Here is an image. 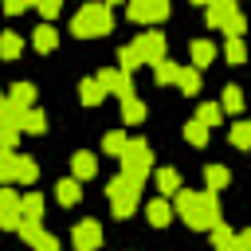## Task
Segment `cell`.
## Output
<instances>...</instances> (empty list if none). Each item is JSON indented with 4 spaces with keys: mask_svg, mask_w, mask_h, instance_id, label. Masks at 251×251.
Listing matches in <instances>:
<instances>
[{
    "mask_svg": "<svg viewBox=\"0 0 251 251\" xmlns=\"http://www.w3.org/2000/svg\"><path fill=\"white\" fill-rule=\"evenodd\" d=\"M173 212L188 224V227H196V231H212L216 224H224L220 220V200H216V192H208V188H180L176 196H173Z\"/></svg>",
    "mask_w": 251,
    "mask_h": 251,
    "instance_id": "cell-1",
    "label": "cell"
},
{
    "mask_svg": "<svg viewBox=\"0 0 251 251\" xmlns=\"http://www.w3.org/2000/svg\"><path fill=\"white\" fill-rule=\"evenodd\" d=\"M161 59H165V35H161V31H141L129 47L118 51V63H122L126 75H129L133 67H141V63H161Z\"/></svg>",
    "mask_w": 251,
    "mask_h": 251,
    "instance_id": "cell-2",
    "label": "cell"
},
{
    "mask_svg": "<svg viewBox=\"0 0 251 251\" xmlns=\"http://www.w3.org/2000/svg\"><path fill=\"white\" fill-rule=\"evenodd\" d=\"M110 27H114V16H110V4H102V0H86V4L75 12V20H71V31H75L78 39L106 35Z\"/></svg>",
    "mask_w": 251,
    "mask_h": 251,
    "instance_id": "cell-3",
    "label": "cell"
},
{
    "mask_svg": "<svg viewBox=\"0 0 251 251\" xmlns=\"http://www.w3.org/2000/svg\"><path fill=\"white\" fill-rule=\"evenodd\" d=\"M106 196H110V212H114L118 220H126V216L141 204V184L129 180V176H114L110 188H106Z\"/></svg>",
    "mask_w": 251,
    "mask_h": 251,
    "instance_id": "cell-4",
    "label": "cell"
},
{
    "mask_svg": "<svg viewBox=\"0 0 251 251\" xmlns=\"http://www.w3.org/2000/svg\"><path fill=\"white\" fill-rule=\"evenodd\" d=\"M118 161H122V176H129V180H137V184L153 173V153H149V145H145L141 137H133Z\"/></svg>",
    "mask_w": 251,
    "mask_h": 251,
    "instance_id": "cell-5",
    "label": "cell"
},
{
    "mask_svg": "<svg viewBox=\"0 0 251 251\" xmlns=\"http://www.w3.org/2000/svg\"><path fill=\"white\" fill-rule=\"evenodd\" d=\"M208 27H220V31H227V35H243L247 20H243V12L235 8V0H212V4H208Z\"/></svg>",
    "mask_w": 251,
    "mask_h": 251,
    "instance_id": "cell-6",
    "label": "cell"
},
{
    "mask_svg": "<svg viewBox=\"0 0 251 251\" xmlns=\"http://www.w3.org/2000/svg\"><path fill=\"white\" fill-rule=\"evenodd\" d=\"M126 16L133 24H161L169 16V0H129L126 4Z\"/></svg>",
    "mask_w": 251,
    "mask_h": 251,
    "instance_id": "cell-7",
    "label": "cell"
},
{
    "mask_svg": "<svg viewBox=\"0 0 251 251\" xmlns=\"http://www.w3.org/2000/svg\"><path fill=\"white\" fill-rule=\"evenodd\" d=\"M71 243H75V251H98V243H102V224L90 216V220H78L75 224V231H71Z\"/></svg>",
    "mask_w": 251,
    "mask_h": 251,
    "instance_id": "cell-8",
    "label": "cell"
},
{
    "mask_svg": "<svg viewBox=\"0 0 251 251\" xmlns=\"http://www.w3.org/2000/svg\"><path fill=\"white\" fill-rule=\"evenodd\" d=\"M20 220H24V196L0 184V227H20Z\"/></svg>",
    "mask_w": 251,
    "mask_h": 251,
    "instance_id": "cell-9",
    "label": "cell"
},
{
    "mask_svg": "<svg viewBox=\"0 0 251 251\" xmlns=\"http://www.w3.org/2000/svg\"><path fill=\"white\" fill-rule=\"evenodd\" d=\"M98 82H102V90H106V94H118L122 102H126V98H133V82H129V75H126L122 67H118V71H102V75H98Z\"/></svg>",
    "mask_w": 251,
    "mask_h": 251,
    "instance_id": "cell-10",
    "label": "cell"
},
{
    "mask_svg": "<svg viewBox=\"0 0 251 251\" xmlns=\"http://www.w3.org/2000/svg\"><path fill=\"white\" fill-rule=\"evenodd\" d=\"M71 173H75V180H90V176L98 173V157H94L90 149H78V153L71 157Z\"/></svg>",
    "mask_w": 251,
    "mask_h": 251,
    "instance_id": "cell-11",
    "label": "cell"
},
{
    "mask_svg": "<svg viewBox=\"0 0 251 251\" xmlns=\"http://www.w3.org/2000/svg\"><path fill=\"white\" fill-rule=\"evenodd\" d=\"M145 216H149V224H153V227H165V224H173V216H176V212H173V204H169L165 196H157V200H149V204H145Z\"/></svg>",
    "mask_w": 251,
    "mask_h": 251,
    "instance_id": "cell-12",
    "label": "cell"
},
{
    "mask_svg": "<svg viewBox=\"0 0 251 251\" xmlns=\"http://www.w3.org/2000/svg\"><path fill=\"white\" fill-rule=\"evenodd\" d=\"M31 47H35V51H43V55H47V51H55V47H59V31H55L51 24H39V27L31 31Z\"/></svg>",
    "mask_w": 251,
    "mask_h": 251,
    "instance_id": "cell-13",
    "label": "cell"
},
{
    "mask_svg": "<svg viewBox=\"0 0 251 251\" xmlns=\"http://www.w3.org/2000/svg\"><path fill=\"white\" fill-rule=\"evenodd\" d=\"M55 196H59V204H78L82 200V180H75V176H67V180H59L55 184Z\"/></svg>",
    "mask_w": 251,
    "mask_h": 251,
    "instance_id": "cell-14",
    "label": "cell"
},
{
    "mask_svg": "<svg viewBox=\"0 0 251 251\" xmlns=\"http://www.w3.org/2000/svg\"><path fill=\"white\" fill-rule=\"evenodd\" d=\"M188 51H192V67H196V71H200V67H208V63L216 59V43H212V39H192V47H188Z\"/></svg>",
    "mask_w": 251,
    "mask_h": 251,
    "instance_id": "cell-15",
    "label": "cell"
},
{
    "mask_svg": "<svg viewBox=\"0 0 251 251\" xmlns=\"http://www.w3.org/2000/svg\"><path fill=\"white\" fill-rule=\"evenodd\" d=\"M153 176H157V192L161 196H176L180 192V173L176 169H157Z\"/></svg>",
    "mask_w": 251,
    "mask_h": 251,
    "instance_id": "cell-16",
    "label": "cell"
},
{
    "mask_svg": "<svg viewBox=\"0 0 251 251\" xmlns=\"http://www.w3.org/2000/svg\"><path fill=\"white\" fill-rule=\"evenodd\" d=\"M78 98H82V106H98V102L106 98V90H102L98 78H82V82H78Z\"/></svg>",
    "mask_w": 251,
    "mask_h": 251,
    "instance_id": "cell-17",
    "label": "cell"
},
{
    "mask_svg": "<svg viewBox=\"0 0 251 251\" xmlns=\"http://www.w3.org/2000/svg\"><path fill=\"white\" fill-rule=\"evenodd\" d=\"M122 122H126V126H141V122H145V102H141L137 94L122 102Z\"/></svg>",
    "mask_w": 251,
    "mask_h": 251,
    "instance_id": "cell-18",
    "label": "cell"
},
{
    "mask_svg": "<svg viewBox=\"0 0 251 251\" xmlns=\"http://www.w3.org/2000/svg\"><path fill=\"white\" fill-rule=\"evenodd\" d=\"M227 180H231V173H227L224 165H208V169H204V184H208V192L220 196V188H227Z\"/></svg>",
    "mask_w": 251,
    "mask_h": 251,
    "instance_id": "cell-19",
    "label": "cell"
},
{
    "mask_svg": "<svg viewBox=\"0 0 251 251\" xmlns=\"http://www.w3.org/2000/svg\"><path fill=\"white\" fill-rule=\"evenodd\" d=\"M176 86L184 94H200V71L196 67H176Z\"/></svg>",
    "mask_w": 251,
    "mask_h": 251,
    "instance_id": "cell-20",
    "label": "cell"
},
{
    "mask_svg": "<svg viewBox=\"0 0 251 251\" xmlns=\"http://www.w3.org/2000/svg\"><path fill=\"white\" fill-rule=\"evenodd\" d=\"M8 102H16V106L31 110V106H35V86H31V82H16V86L8 90Z\"/></svg>",
    "mask_w": 251,
    "mask_h": 251,
    "instance_id": "cell-21",
    "label": "cell"
},
{
    "mask_svg": "<svg viewBox=\"0 0 251 251\" xmlns=\"http://www.w3.org/2000/svg\"><path fill=\"white\" fill-rule=\"evenodd\" d=\"M16 161H20L16 149H0V184H16Z\"/></svg>",
    "mask_w": 251,
    "mask_h": 251,
    "instance_id": "cell-22",
    "label": "cell"
},
{
    "mask_svg": "<svg viewBox=\"0 0 251 251\" xmlns=\"http://www.w3.org/2000/svg\"><path fill=\"white\" fill-rule=\"evenodd\" d=\"M20 129H24V133H43V129H47V114H43L39 106H31V110L24 114V122H20Z\"/></svg>",
    "mask_w": 251,
    "mask_h": 251,
    "instance_id": "cell-23",
    "label": "cell"
},
{
    "mask_svg": "<svg viewBox=\"0 0 251 251\" xmlns=\"http://www.w3.org/2000/svg\"><path fill=\"white\" fill-rule=\"evenodd\" d=\"M126 145H129V137H126V129H110V133L102 137V149H106L110 157H122V153H126Z\"/></svg>",
    "mask_w": 251,
    "mask_h": 251,
    "instance_id": "cell-24",
    "label": "cell"
},
{
    "mask_svg": "<svg viewBox=\"0 0 251 251\" xmlns=\"http://www.w3.org/2000/svg\"><path fill=\"white\" fill-rule=\"evenodd\" d=\"M220 110H224V114H239V110H243V90H239V86H224Z\"/></svg>",
    "mask_w": 251,
    "mask_h": 251,
    "instance_id": "cell-25",
    "label": "cell"
},
{
    "mask_svg": "<svg viewBox=\"0 0 251 251\" xmlns=\"http://www.w3.org/2000/svg\"><path fill=\"white\" fill-rule=\"evenodd\" d=\"M35 176H39V165L31 157H20L16 161V184H35Z\"/></svg>",
    "mask_w": 251,
    "mask_h": 251,
    "instance_id": "cell-26",
    "label": "cell"
},
{
    "mask_svg": "<svg viewBox=\"0 0 251 251\" xmlns=\"http://www.w3.org/2000/svg\"><path fill=\"white\" fill-rule=\"evenodd\" d=\"M20 51H24V39H20L16 31H4V35H0V55H4V59H20Z\"/></svg>",
    "mask_w": 251,
    "mask_h": 251,
    "instance_id": "cell-27",
    "label": "cell"
},
{
    "mask_svg": "<svg viewBox=\"0 0 251 251\" xmlns=\"http://www.w3.org/2000/svg\"><path fill=\"white\" fill-rule=\"evenodd\" d=\"M224 59H227V63H243V59H247L243 35H227V43H224Z\"/></svg>",
    "mask_w": 251,
    "mask_h": 251,
    "instance_id": "cell-28",
    "label": "cell"
},
{
    "mask_svg": "<svg viewBox=\"0 0 251 251\" xmlns=\"http://www.w3.org/2000/svg\"><path fill=\"white\" fill-rule=\"evenodd\" d=\"M24 220H43V196L35 188L24 192Z\"/></svg>",
    "mask_w": 251,
    "mask_h": 251,
    "instance_id": "cell-29",
    "label": "cell"
},
{
    "mask_svg": "<svg viewBox=\"0 0 251 251\" xmlns=\"http://www.w3.org/2000/svg\"><path fill=\"white\" fill-rule=\"evenodd\" d=\"M212 247H216V251H231V247H235V231L224 227V224H216V227H212Z\"/></svg>",
    "mask_w": 251,
    "mask_h": 251,
    "instance_id": "cell-30",
    "label": "cell"
},
{
    "mask_svg": "<svg viewBox=\"0 0 251 251\" xmlns=\"http://www.w3.org/2000/svg\"><path fill=\"white\" fill-rule=\"evenodd\" d=\"M184 137H188V145H196V149H200V145H208V126L192 118V122L184 126Z\"/></svg>",
    "mask_w": 251,
    "mask_h": 251,
    "instance_id": "cell-31",
    "label": "cell"
},
{
    "mask_svg": "<svg viewBox=\"0 0 251 251\" xmlns=\"http://www.w3.org/2000/svg\"><path fill=\"white\" fill-rule=\"evenodd\" d=\"M220 118H224L220 102H204V106L196 110V122H204V126H220Z\"/></svg>",
    "mask_w": 251,
    "mask_h": 251,
    "instance_id": "cell-32",
    "label": "cell"
},
{
    "mask_svg": "<svg viewBox=\"0 0 251 251\" xmlns=\"http://www.w3.org/2000/svg\"><path fill=\"white\" fill-rule=\"evenodd\" d=\"M231 145L235 149H251V122H235L231 126Z\"/></svg>",
    "mask_w": 251,
    "mask_h": 251,
    "instance_id": "cell-33",
    "label": "cell"
},
{
    "mask_svg": "<svg viewBox=\"0 0 251 251\" xmlns=\"http://www.w3.org/2000/svg\"><path fill=\"white\" fill-rule=\"evenodd\" d=\"M20 126H12V122H4L0 118V149H16V141H20Z\"/></svg>",
    "mask_w": 251,
    "mask_h": 251,
    "instance_id": "cell-34",
    "label": "cell"
},
{
    "mask_svg": "<svg viewBox=\"0 0 251 251\" xmlns=\"http://www.w3.org/2000/svg\"><path fill=\"white\" fill-rule=\"evenodd\" d=\"M176 67H180V63H169V59H161V63H153V71H157V82H161V86H169V82H176Z\"/></svg>",
    "mask_w": 251,
    "mask_h": 251,
    "instance_id": "cell-35",
    "label": "cell"
},
{
    "mask_svg": "<svg viewBox=\"0 0 251 251\" xmlns=\"http://www.w3.org/2000/svg\"><path fill=\"white\" fill-rule=\"evenodd\" d=\"M35 8H39V16H43V20L51 24V20H55V16L63 12V0H35Z\"/></svg>",
    "mask_w": 251,
    "mask_h": 251,
    "instance_id": "cell-36",
    "label": "cell"
},
{
    "mask_svg": "<svg viewBox=\"0 0 251 251\" xmlns=\"http://www.w3.org/2000/svg\"><path fill=\"white\" fill-rule=\"evenodd\" d=\"M16 231H20V239H24V243H31L43 227H39V220H20V227H16Z\"/></svg>",
    "mask_w": 251,
    "mask_h": 251,
    "instance_id": "cell-37",
    "label": "cell"
},
{
    "mask_svg": "<svg viewBox=\"0 0 251 251\" xmlns=\"http://www.w3.org/2000/svg\"><path fill=\"white\" fill-rule=\"evenodd\" d=\"M31 251H59V239L47 235V231H39V235L31 239Z\"/></svg>",
    "mask_w": 251,
    "mask_h": 251,
    "instance_id": "cell-38",
    "label": "cell"
},
{
    "mask_svg": "<svg viewBox=\"0 0 251 251\" xmlns=\"http://www.w3.org/2000/svg\"><path fill=\"white\" fill-rule=\"evenodd\" d=\"M231 251H251V227L235 235V247H231Z\"/></svg>",
    "mask_w": 251,
    "mask_h": 251,
    "instance_id": "cell-39",
    "label": "cell"
},
{
    "mask_svg": "<svg viewBox=\"0 0 251 251\" xmlns=\"http://www.w3.org/2000/svg\"><path fill=\"white\" fill-rule=\"evenodd\" d=\"M4 106H8V94H0V114H4Z\"/></svg>",
    "mask_w": 251,
    "mask_h": 251,
    "instance_id": "cell-40",
    "label": "cell"
},
{
    "mask_svg": "<svg viewBox=\"0 0 251 251\" xmlns=\"http://www.w3.org/2000/svg\"><path fill=\"white\" fill-rule=\"evenodd\" d=\"M102 4H122V0H102Z\"/></svg>",
    "mask_w": 251,
    "mask_h": 251,
    "instance_id": "cell-41",
    "label": "cell"
},
{
    "mask_svg": "<svg viewBox=\"0 0 251 251\" xmlns=\"http://www.w3.org/2000/svg\"><path fill=\"white\" fill-rule=\"evenodd\" d=\"M196 4H212V0H196Z\"/></svg>",
    "mask_w": 251,
    "mask_h": 251,
    "instance_id": "cell-42",
    "label": "cell"
}]
</instances>
